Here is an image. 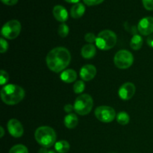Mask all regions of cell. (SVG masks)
<instances>
[{"label": "cell", "mask_w": 153, "mask_h": 153, "mask_svg": "<svg viewBox=\"0 0 153 153\" xmlns=\"http://www.w3.org/2000/svg\"><path fill=\"white\" fill-rule=\"evenodd\" d=\"M48 153H56V152H55L54 150H49V152H48Z\"/></svg>", "instance_id": "cell-35"}, {"label": "cell", "mask_w": 153, "mask_h": 153, "mask_svg": "<svg viewBox=\"0 0 153 153\" xmlns=\"http://www.w3.org/2000/svg\"><path fill=\"white\" fill-rule=\"evenodd\" d=\"M49 152V151L47 150V148L46 147H42L41 149H40V150H39L38 153H48Z\"/></svg>", "instance_id": "cell-32"}, {"label": "cell", "mask_w": 153, "mask_h": 153, "mask_svg": "<svg viewBox=\"0 0 153 153\" xmlns=\"http://www.w3.org/2000/svg\"><path fill=\"white\" fill-rule=\"evenodd\" d=\"M134 61L133 55L128 50L118 51L114 58V62L117 67L120 69H127L131 67Z\"/></svg>", "instance_id": "cell-7"}, {"label": "cell", "mask_w": 153, "mask_h": 153, "mask_svg": "<svg viewBox=\"0 0 153 153\" xmlns=\"http://www.w3.org/2000/svg\"><path fill=\"white\" fill-rule=\"evenodd\" d=\"M94 105L92 97L88 94H82L74 102V111L79 115H87L91 111Z\"/></svg>", "instance_id": "cell-5"}, {"label": "cell", "mask_w": 153, "mask_h": 153, "mask_svg": "<svg viewBox=\"0 0 153 153\" xmlns=\"http://www.w3.org/2000/svg\"><path fill=\"white\" fill-rule=\"evenodd\" d=\"M143 37L139 34H134L130 41V46L134 50H138L143 45Z\"/></svg>", "instance_id": "cell-18"}, {"label": "cell", "mask_w": 153, "mask_h": 153, "mask_svg": "<svg viewBox=\"0 0 153 153\" xmlns=\"http://www.w3.org/2000/svg\"><path fill=\"white\" fill-rule=\"evenodd\" d=\"M0 132H1L0 137H3V136H4V128H3L2 126L0 127Z\"/></svg>", "instance_id": "cell-34"}, {"label": "cell", "mask_w": 153, "mask_h": 153, "mask_svg": "<svg viewBox=\"0 0 153 153\" xmlns=\"http://www.w3.org/2000/svg\"><path fill=\"white\" fill-rule=\"evenodd\" d=\"M69 27L67 24L61 23L58 27V34L61 37H66L69 34Z\"/></svg>", "instance_id": "cell-22"}, {"label": "cell", "mask_w": 153, "mask_h": 153, "mask_svg": "<svg viewBox=\"0 0 153 153\" xmlns=\"http://www.w3.org/2000/svg\"><path fill=\"white\" fill-rule=\"evenodd\" d=\"M85 12V7L82 3H76L70 9V15L74 19L81 18Z\"/></svg>", "instance_id": "cell-14"}, {"label": "cell", "mask_w": 153, "mask_h": 153, "mask_svg": "<svg viewBox=\"0 0 153 153\" xmlns=\"http://www.w3.org/2000/svg\"><path fill=\"white\" fill-rule=\"evenodd\" d=\"M95 116L100 121L103 123H111L115 119L116 112L113 108L110 106H99L96 108Z\"/></svg>", "instance_id": "cell-8"}, {"label": "cell", "mask_w": 153, "mask_h": 153, "mask_svg": "<svg viewBox=\"0 0 153 153\" xmlns=\"http://www.w3.org/2000/svg\"><path fill=\"white\" fill-rule=\"evenodd\" d=\"M25 97V91L16 85H7L1 90V98L3 102L9 105L18 104Z\"/></svg>", "instance_id": "cell-2"}, {"label": "cell", "mask_w": 153, "mask_h": 153, "mask_svg": "<svg viewBox=\"0 0 153 153\" xmlns=\"http://www.w3.org/2000/svg\"><path fill=\"white\" fill-rule=\"evenodd\" d=\"M96 53H97V49H96V46L94 45L91 44H87L82 47V51H81V54L82 56L85 59H90L95 56Z\"/></svg>", "instance_id": "cell-15"}, {"label": "cell", "mask_w": 153, "mask_h": 153, "mask_svg": "<svg viewBox=\"0 0 153 153\" xmlns=\"http://www.w3.org/2000/svg\"><path fill=\"white\" fill-rule=\"evenodd\" d=\"M73 109H74V106L72 105H70V104L66 105L64 107V110L68 114L71 113V112L73 111Z\"/></svg>", "instance_id": "cell-30"}, {"label": "cell", "mask_w": 153, "mask_h": 153, "mask_svg": "<svg viewBox=\"0 0 153 153\" xmlns=\"http://www.w3.org/2000/svg\"><path fill=\"white\" fill-rule=\"evenodd\" d=\"M21 31V24L16 19H12L6 22L1 28V35L6 39L13 40L19 36Z\"/></svg>", "instance_id": "cell-6"}, {"label": "cell", "mask_w": 153, "mask_h": 153, "mask_svg": "<svg viewBox=\"0 0 153 153\" xmlns=\"http://www.w3.org/2000/svg\"><path fill=\"white\" fill-rule=\"evenodd\" d=\"M97 74V68L92 64H86L83 66L80 70V77L85 82L91 81Z\"/></svg>", "instance_id": "cell-12"}, {"label": "cell", "mask_w": 153, "mask_h": 153, "mask_svg": "<svg viewBox=\"0 0 153 153\" xmlns=\"http://www.w3.org/2000/svg\"><path fill=\"white\" fill-rule=\"evenodd\" d=\"M65 1L68 3H73V4H76V3H79L80 0H64Z\"/></svg>", "instance_id": "cell-33"}, {"label": "cell", "mask_w": 153, "mask_h": 153, "mask_svg": "<svg viewBox=\"0 0 153 153\" xmlns=\"http://www.w3.org/2000/svg\"><path fill=\"white\" fill-rule=\"evenodd\" d=\"M34 137L43 147L49 148L56 143V133L53 128L49 126L39 127L34 132Z\"/></svg>", "instance_id": "cell-3"}, {"label": "cell", "mask_w": 153, "mask_h": 153, "mask_svg": "<svg viewBox=\"0 0 153 153\" xmlns=\"http://www.w3.org/2000/svg\"><path fill=\"white\" fill-rule=\"evenodd\" d=\"M85 39L88 43H94V42H96L97 37H96V35L94 33H88V34H85Z\"/></svg>", "instance_id": "cell-27"}, {"label": "cell", "mask_w": 153, "mask_h": 153, "mask_svg": "<svg viewBox=\"0 0 153 153\" xmlns=\"http://www.w3.org/2000/svg\"><path fill=\"white\" fill-rule=\"evenodd\" d=\"M1 1L3 4H6V5L13 6L15 5V4L18 2L19 0H1Z\"/></svg>", "instance_id": "cell-29"}, {"label": "cell", "mask_w": 153, "mask_h": 153, "mask_svg": "<svg viewBox=\"0 0 153 153\" xmlns=\"http://www.w3.org/2000/svg\"><path fill=\"white\" fill-rule=\"evenodd\" d=\"M7 130L10 135L18 138L22 137L24 133V128L21 123L16 119H10L7 123Z\"/></svg>", "instance_id": "cell-10"}, {"label": "cell", "mask_w": 153, "mask_h": 153, "mask_svg": "<svg viewBox=\"0 0 153 153\" xmlns=\"http://www.w3.org/2000/svg\"><path fill=\"white\" fill-rule=\"evenodd\" d=\"M70 143L67 140H60L55 143V149L58 153H66L70 150Z\"/></svg>", "instance_id": "cell-19"}, {"label": "cell", "mask_w": 153, "mask_h": 153, "mask_svg": "<svg viewBox=\"0 0 153 153\" xmlns=\"http://www.w3.org/2000/svg\"><path fill=\"white\" fill-rule=\"evenodd\" d=\"M117 120L118 123H120V125H127L129 123L130 117L126 112L121 111L118 113V114L117 115Z\"/></svg>", "instance_id": "cell-20"}, {"label": "cell", "mask_w": 153, "mask_h": 153, "mask_svg": "<svg viewBox=\"0 0 153 153\" xmlns=\"http://www.w3.org/2000/svg\"><path fill=\"white\" fill-rule=\"evenodd\" d=\"M85 85L82 81H77L73 85V91L76 94H82L85 91Z\"/></svg>", "instance_id": "cell-23"}, {"label": "cell", "mask_w": 153, "mask_h": 153, "mask_svg": "<svg viewBox=\"0 0 153 153\" xmlns=\"http://www.w3.org/2000/svg\"><path fill=\"white\" fill-rule=\"evenodd\" d=\"M9 153H28V150L25 146L17 144L13 146L9 151Z\"/></svg>", "instance_id": "cell-21"}, {"label": "cell", "mask_w": 153, "mask_h": 153, "mask_svg": "<svg viewBox=\"0 0 153 153\" xmlns=\"http://www.w3.org/2000/svg\"><path fill=\"white\" fill-rule=\"evenodd\" d=\"M52 13L57 20L63 23L68 19V12L67 9L62 5H55L52 10Z\"/></svg>", "instance_id": "cell-13"}, {"label": "cell", "mask_w": 153, "mask_h": 153, "mask_svg": "<svg viewBox=\"0 0 153 153\" xmlns=\"http://www.w3.org/2000/svg\"><path fill=\"white\" fill-rule=\"evenodd\" d=\"M85 4H86L88 6H94L98 5L104 1V0H83Z\"/></svg>", "instance_id": "cell-28"}, {"label": "cell", "mask_w": 153, "mask_h": 153, "mask_svg": "<svg viewBox=\"0 0 153 153\" xmlns=\"http://www.w3.org/2000/svg\"><path fill=\"white\" fill-rule=\"evenodd\" d=\"M137 30L142 35H150L153 33V17L146 16L140 20Z\"/></svg>", "instance_id": "cell-9"}, {"label": "cell", "mask_w": 153, "mask_h": 153, "mask_svg": "<svg viewBox=\"0 0 153 153\" xmlns=\"http://www.w3.org/2000/svg\"><path fill=\"white\" fill-rule=\"evenodd\" d=\"M77 79V73L74 70L69 69L63 71L61 74V79L66 83H72Z\"/></svg>", "instance_id": "cell-16"}, {"label": "cell", "mask_w": 153, "mask_h": 153, "mask_svg": "<svg viewBox=\"0 0 153 153\" xmlns=\"http://www.w3.org/2000/svg\"><path fill=\"white\" fill-rule=\"evenodd\" d=\"M135 91V86L134 84L131 82H126L120 88L118 94L123 100H129L134 95Z\"/></svg>", "instance_id": "cell-11"}, {"label": "cell", "mask_w": 153, "mask_h": 153, "mask_svg": "<svg viewBox=\"0 0 153 153\" xmlns=\"http://www.w3.org/2000/svg\"><path fill=\"white\" fill-rule=\"evenodd\" d=\"M9 80V76L7 73L4 70H1V76H0V85H4L8 82Z\"/></svg>", "instance_id": "cell-24"}, {"label": "cell", "mask_w": 153, "mask_h": 153, "mask_svg": "<svg viewBox=\"0 0 153 153\" xmlns=\"http://www.w3.org/2000/svg\"><path fill=\"white\" fill-rule=\"evenodd\" d=\"M143 7L147 10H153V0H142Z\"/></svg>", "instance_id": "cell-26"}, {"label": "cell", "mask_w": 153, "mask_h": 153, "mask_svg": "<svg viewBox=\"0 0 153 153\" xmlns=\"http://www.w3.org/2000/svg\"><path fill=\"white\" fill-rule=\"evenodd\" d=\"M71 55L64 47H56L52 49L46 55V65L51 71L60 73L70 64Z\"/></svg>", "instance_id": "cell-1"}, {"label": "cell", "mask_w": 153, "mask_h": 153, "mask_svg": "<svg viewBox=\"0 0 153 153\" xmlns=\"http://www.w3.org/2000/svg\"><path fill=\"white\" fill-rule=\"evenodd\" d=\"M146 42H147V44L149 45L150 47L153 48V34H150V35L147 37Z\"/></svg>", "instance_id": "cell-31"}, {"label": "cell", "mask_w": 153, "mask_h": 153, "mask_svg": "<svg viewBox=\"0 0 153 153\" xmlns=\"http://www.w3.org/2000/svg\"><path fill=\"white\" fill-rule=\"evenodd\" d=\"M117 35L111 30H103L99 33L96 40V45L102 50H109L116 45Z\"/></svg>", "instance_id": "cell-4"}, {"label": "cell", "mask_w": 153, "mask_h": 153, "mask_svg": "<svg viewBox=\"0 0 153 153\" xmlns=\"http://www.w3.org/2000/svg\"><path fill=\"white\" fill-rule=\"evenodd\" d=\"M0 44H1L0 52L1 53H4L7 50V49H8V43H7V42L3 37H1L0 39Z\"/></svg>", "instance_id": "cell-25"}, {"label": "cell", "mask_w": 153, "mask_h": 153, "mask_svg": "<svg viewBox=\"0 0 153 153\" xmlns=\"http://www.w3.org/2000/svg\"><path fill=\"white\" fill-rule=\"evenodd\" d=\"M64 125L67 128H74L76 127L79 123V120H78L77 116L75 114L70 113L68 114L67 116L64 117Z\"/></svg>", "instance_id": "cell-17"}]
</instances>
